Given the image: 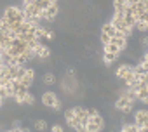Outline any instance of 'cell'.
Segmentation results:
<instances>
[{
  "label": "cell",
  "instance_id": "1",
  "mask_svg": "<svg viewBox=\"0 0 148 132\" xmlns=\"http://www.w3.org/2000/svg\"><path fill=\"white\" fill-rule=\"evenodd\" d=\"M4 18H5V21L9 23V26H11V30H18L19 28V24L25 21V12H23V9H19V7H16V5H7L5 9H4V14H2Z\"/></svg>",
  "mask_w": 148,
  "mask_h": 132
},
{
  "label": "cell",
  "instance_id": "2",
  "mask_svg": "<svg viewBox=\"0 0 148 132\" xmlns=\"http://www.w3.org/2000/svg\"><path fill=\"white\" fill-rule=\"evenodd\" d=\"M115 75H117L119 80H122L124 84H127L129 80L134 78V70H132V66H129V64H120L119 68H117V71H115Z\"/></svg>",
  "mask_w": 148,
  "mask_h": 132
},
{
  "label": "cell",
  "instance_id": "3",
  "mask_svg": "<svg viewBox=\"0 0 148 132\" xmlns=\"http://www.w3.org/2000/svg\"><path fill=\"white\" fill-rule=\"evenodd\" d=\"M115 108L125 115V113H131V111H132L134 103H132V101H129V97H127L125 94H120V96L117 97V101H115Z\"/></svg>",
  "mask_w": 148,
  "mask_h": 132
},
{
  "label": "cell",
  "instance_id": "4",
  "mask_svg": "<svg viewBox=\"0 0 148 132\" xmlns=\"http://www.w3.org/2000/svg\"><path fill=\"white\" fill-rule=\"evenodd\" d=\"M58 14H59V5H58V2H52V4L45 9V11H42V12H40V19H45V21H54Z\"/></svg>",
  "mask_w": 148,
  "mask_h": 132
},
{
  "label": "cell",
  "instance_id": "5",
  "mask_svg": "<svg viewBox=\"0 0 148 132\" xmlns=\"http://www.w3.org/2000/svg\"><path fill=\"white\" fill-rule=\"evenodd\" d=\"M33 54H35L33 57H38V59H42V61L47 63V59L51 57V49H49L47 45H42V44H40V45L33 50Z\"/></svg>",
  "mask_w": 148,
  "mask_h": 132
},
{
  "label": "cell",
  "instance_id": "6",
  "mask_svg": "<svg viewBox=\"0 0 148 132\" xmlns=\"http://www.w3.org/2000/svg\"><path fill=\"white\" fill-rule=\"evenodd\" d=\"M58 101H59V99H58V96H56L54 92H44V94H42V104H44L45 108H52Z\"/></svg>",
  "mask_w": 148,
  "mask_h": 132
},
{
  "label": "cell",
  "instance_id": "7",
  "mask_svg": "<svg viewBox=\"0 0 148 132\" xmlns=\"http://www.w3.org/2000/svg\"><path fill=\"white\" fill-rule=\"evenodd\" d=\"M73 111H75V116L80 120V123L86 127V123H87V120H89L87 108H84V106H75V108H73Z\"/></svg>",
  "mask_w": 148,
  "mask_h": 132
},
{
  "label": "cell",
  "instance_id": "8",
  "mask_svg": "<svg viewBox=\"0 0 148 132\" xmlns=\"http://www.w3.org/2000/svg\"><path fill=\"white\" fill-rule=\"evenodd\" d=\"M145 122H148V110H138L134 113V123L139 127V130H141Z\"/></svg>",
  "mask_w": 148,
  "mask_h": 132
},
{
  "label": "cell",
  "instance_id": "9",
  "mask_svg": "<svg viewBox=\"0 0 148 132\" xmlns=\"http://www.w3.org/2000/svg\"><path fill=\"white\" fill-rule=\"evenodd\" d=\"M101 33H106V35L112 38V37H117V28H115L112 23H105V24L101 26Z\"/></svg>",
  "mask_w": 148,
  "mask_h": 132
},
{
  "label": "cell",
  "instance_id": "10",
  "mask_svg": "<svg viewBox=\"0 0 148 132\" xmlns=\"http://www.w3.org/2000/svg\"><path fill=\"white\" fill-rule=\"evenodd\" d=\"M42 84H44V85H54V84H56V75H54L52 71L44 73V77H42Z\"/></svg>",
  "mask_w": 148,
  "mask_h": 132
},
{
  "label": "cell",
  "instance_id": "11",
  "mask_svg": "<svg viewBox=\"0 0 148 132\" xmlns=\"http://www.w3.org/2000/svg\"><path fill=\"white\" fill-rule=\"evenodd\" d=\"M87 122H91V123H94V125H98L101 130H103V127H105V120H103V116L99 115V113H96V115H92V116H89V120Z\"/></svg>",
  "mask_w": 148,
  "mask_h": 132
},
{
  "label": "cell",
  "instance_id": "12",
  "mask_svg": "<svg viewBox=\"0 0 148 132\" xmlns=\"http://www.w3.org/2000/svg\"><path fill=\"white\" fill-rule=\"evenodd\" d=\"M110 42H112V44H115V45H119L122 50L127 47V38H125V37H112V38H110Z\"/></svg>",
  "mask_w": 148,
  "mask_h": 132
},
{
  "label": "cell",
  "instance_id": "13",
  "mask_svg": "<svg viewBox=\"0 0 148 132\" xmlns=\"http://www.w3.org/2000/svg\"><path fill=\"white\" fill-rule=\"evenodd\" d=\"M113 11L117 12H125V7H127V2L125 0H113Z\"/></svg>",
  "mask_w": 148,
  "mask_h": 132
},
{
  "label": "cell",
  "instance_id": "14",
  "mask_svg": "<svg viewBox=\"0 0 148 132\" xmlns=\"http://www.w3.org/2000/svg\"><path fill=\"white\" fill-rule=\"evenodd\" d=\"M117 57H119V54H113V52H106V50H105V54H103L105 64H113V63L117 61Z\"/></svg>",
  "mask_w": 148,
  "mask_h": 132
},
{
  "label": "cell",
  "instance_id": "15",
  "mask_svg": "<svg viewBox=\"0 0 148 132\" xmlns=\"http://www.w3.org/2000/svg\"><path fill=\"white\" fill-rule=\"evenodd\" d=\"M132 31H139V33L148 31V23H145V21H136V24L132 26Z\"/></svg>",
  "mask_w": 148,
  "mask_h": 132
},
{
  "label": "cell",
  "instance_id": "16",
  "mask_svg": "<svg viewBox=\"0 0 148 132\" xmlns=\"http://www.w3.org/2000/svg\"><path fill=\"white\" fill-rule=\"evenodd\" d=\"M33 4L37 5V9H40V11H45L51 4H52V0H33Z\"/></svg>",
  "mask_w": 148,
  "mask_h": 132
},
{
  "label": "cell",
  "instance_id": "17",
  "mask_svg": "<svg viewBox=\"0 0 148 132\" xmlns=\"http://www.w3.org/2000/svg\"><path fill=\"white\" fill-rule=\"evenodd\" d=\"M105 50H106V52H113V54H120V52H122V49H120L119 45L112 44V42H108V44L105 45Z\"/></svg>",
  "mask_w": 148,
  "mask_h": 132
},
{
  "label": "cell",
  "instance_id": "18",
  "mask_svg": "<svg viewBox=\"0 0 148 132\" xmlns=\"http://www.w3.org/2000/svg\"><path fill=\"white\" fill-rule=\"evenodd\" d=\"M38 45H40V38H37V37H35V38H30V40H26V47H28L30 50H35Z\"/></svg>",
  "mask_w": 148,
  "mask_h": 132
},
{
  "label": "cell",
  "instance_id": "19",
  "mask_svg": "<svg viewBox=\"0 0 148 132\" xmlns=\"http://www.w3.org/2000/svg\"><path fill=\"white\" fill-rule=\"evenodd\" d=\"M120 130H122V132H138V130H139V127H138L136 123H124Z\"/></svg>",
  "mask_w": 148,
  "mask_h": 132
},
{
  "label": "cell",
  "instance_id": "20",
  "mask_svg": "<svg viewBox=\"0 0 148 132\" xmlns=\"http://www.w3.org/2000/svg\"><path fill=\"white\" fill-rule=\"evenodd\" d=\"M26 70H28V66H26V64H19V66H18V73H16V78H18V80H21V78L25 77V73H26Z\"/></svg>",
  "mask_w": 148,
  "mask_h": 132
},
{
  "label": "cell",
  "instance_id": "21",
  "mask_svg": "<svg viewBox=\"0 0 148 132\" xmlns=\"http://www.w3.org/2000/svg\"><path fill=\"white\" fill-rule=\"evenodd\" d=\"M23 104H26V106H33L35 104V97H33V94H26L25 96V99H23Z\"/></svg>",
  "mask_w": 148,
  "mask_h": 132
},
{
  "label": "cell",
  "instance_id": "22",
  "mask_svg": "<svg viewBox=\"0 0 148 132\" xmlns=\"http://www.w3.org/2000/svg\"><path fill=\"white\" fill-rule=\"evenodd\" d=\"M19 82H21V84H23L25 87H28V89H30V87H32V84H33V78H32V77H28V75L25 73V77H23V78H21Z\"/></svg>",
  "mask_w": 148,
  "mask_h": 132
},
{
  "label": "cell",
  "instance_id": "23",
  "mask_svg": "<svg viewBox=\"0 0 148 132\" xmlns=\"http://www.w3.org/2000/svg\"><path fill=\"white\" fill-rule=\"evenodd\" d=\"M33 127H35L37 130H45V129H47V122H45V120H37V122L33 123Z\"/></svg>",
  "mask_w": 148,
  "mask_h": 132
},
{
  "label": "cell",
  "instance_id": "24",
  "mask_svg": "<svg viewBox=\"0 0 148 132\" xmlns=\"http://www.w3.org/2000/svg\"><path fill=\"white\" fill-rule=\"evenodd\" d=\"M71 116H75V111H73V108H68V110H64V120H70Z\"/></svg>",
  "mask_w": 148,
  "mask_h": 132
},
{
  "label": "cell",
  "instance_id": "25",
  "mask_svg": "<svg viewBox=\"0 0 148 132\" xmlns=\"http://www.w3.org/2000/svg\"><path fill=\"white\" fill-rule=\"evenodd\" d=\"M51 130H52V132H63V130H64V127H63V125H59V123H54V125H51Z\"/></svg>",
  "mask_w": 148,
  "mask_h": 132
},
{
  "label": "cell",
  "instance_id": "26",
  "mask_svg": "<svg viewBox=\"0 0 148 132\" xmlns=\"http://www.w3.org/2000/svg\"><path fill=\"white\" fill-rule=\"evenodd\" d=\"M99 40H101V44H103V45H106V44L110 42V37H108L106 33H101V35H99Z\"/></svg>",
  "mask_w": 148,
  "mask_h": 132
},
{
  "label": "cell",
  "instance_id": "27",
  "mask_svg": "<svg viewBox=\"0 0 148 132\" xmlns=\"http://www.w3.org/2000/svg\"><path fill=\"white\" fill-rule=\"evenodd\" d=\"M87 113H89V116H92V115H96V113H99V111H98L96 108H89V110H87Z\"/></svg>",
  "mask_w": 148,
  "mask_h": 132
},
{
  "label": "cell",
  "instance_id": "28",
  "mask_svg": "<svg viewBox=\"0 0 148 132\" xmlns=\"http://www.w3.org/2000/svg\"><path fill=\"white\" fill-rule=\"evenodd\" d=\"M141 64H143V68L148 71V59H141Z\"/></svg>",
  "mask_w": 148,
  "mask_h": 132
},
{
  "label": "cell",
  "instance_id": "29",
  "mask_svg": "<svg viewBox=\"0 0 148 132\" xmlns=\"http://www.w3.org/2000/svg\"><path fill=\"white\" fill-rule=\"evenodd\" d=\"M141 130H143V132H148V122H145V123H143V127H141Z\"/></svg>",
  "mask_w": 148,
  "mask_h": 132
},
{
  "label": "cell",
  "instance_id": "30",
  "mask_svg": "<svg viewBox=\"0 0 148 132\" xmlns=\"http://www.w3.org/2000/svg\"><path fill=\"white\" fill-rule=\"evenodd\" d=\"M4 66H5V64H4V61H2V59H0V70H2V68H4Z\"/></svg>",
  "mask_w": 148,
  "mask_h": 132
},
{
  "label": "cell",
  "instance_id": "31",
  "mask_svg": "<svg viewBox=\"0 0 148 132\" xmlns=\"http://www.w3.org/2000/svg\"><path fill=\"white\" fill-rule=\"evenodd\" d=\"M4 52H5L4 49H0V57H2V56H4Z\"/></svg>",
  "mask_w": 148,
  "mask_h": 132
},
{
  "label": "cell",
  "instance_id": "32",
  "mask_svg": "<svg viewBox=\"0 0 148 132\" xmlns=\"http://www.w3.org/2000/svg\"><path fill=\"white\" fill-rule=\"evenodd\" d=\"M52 2H58V0H52Z\"/></svg>",
  "mask_w": 148,
  "mask_h": 132
},
{
  "label": "cell",
  "instance_id": "33",
  "mask_svg": "<svg viewBox=\"0 0 148 132\" xmlns=\"http://www.w3.org/2000/svg\"><path fill=\"white\" fill-rule=\"evenodd\" d=\"M146 23H148V21H146Z\"/></svg>",
  "mask_w": 148,
  "mask_h": 132
}]
</instances>
